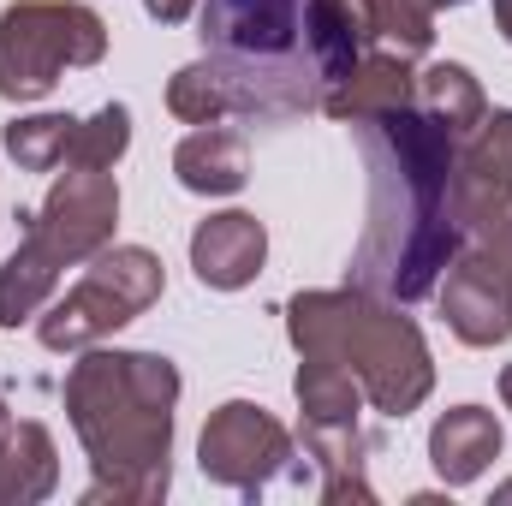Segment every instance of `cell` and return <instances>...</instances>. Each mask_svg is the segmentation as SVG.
Wrapping results in <instances>:
<instances>
[{"instance_id":"1","label":"cell","mask_w":512,"mask_h":506,"mask_svg":"<svg viewBox=\"0 0 512 506\" xmlns=\"http://www.w3.org/2000/svg\"><path fill=\"white\" fill-rule=\"evenodd\" d=\"M352 137L370 167V215L352 256V286L393 304H417L435 292L447 262L465 251V233L447 203L459 137L441 120H429L417 102L358 120Z\"/></svg>"},{"instance_id":"2","label":"cell","mask_w":512,"mask_h":506,"mask_svg":"<svg viewBox=\"0 0 512 506\" xmlns=\"http://www.w3.org/2000/svg\"><path fill=\"white\" fill-rule=\"evenodd\" d=\"M179 370L161 352H84L60 387L90 459V506H149L173 483Z\"/></svg>"},{"instance_id":"3","label":"cell","mask_w":512,"mask_h":506,"mask_svg":"<svg viewBox=\"0 0 512 506\" xmlns=\"http://www.w3.org/2000/svg\"><path fill=\"white\" fill-rule=\"evenodd\" d=\"M286 340L298 346V358L346 364L382 417H411L435 393V358L423 346V328L399 316L393 298H376L364 286L298 292L286 304Z\"/></svg>"},{"instance_id":"4","label":"cell","mask_w":512,"mask_h":506,"mask_svg":"<svg viewBox=\"0 0 512 506\" xmlns=\"http://www.w3.org/2000/svg\"><path fill=\"white\" fill-rule=\"evenodd\" d=\"M322 108V78L304 60H239V54H209L173 72L167 84V114L185 126H221L233 114L245 120H286Z\"/></svg>"},{"instance_id":"5","label":"cell","mask_w":512,"mask_h":506,"mask_svg":"<svg viewBox=\"0 0 512 506\" xmlns=\"http://www.w3.org/2000/svg\"><path fill=\"white\" fill-rule=\"evenodd\" d=\"M108 24L84 0H12L0 12V96L42 102L72 66H102Z\"/></svg>"},{"instance_id":"6","label":"cell","mask_w":512,"mask_h":506,"mask_svg":"<svg viewBox=\"0 0 512 506\" xmlns=\"http://www.w3.org/2000/svg\"><path fill=\"white\" fill-rule=\"evenodd\" d=\"M161 292H167V268L149 245H108L84 262V280L72 292H60L36 316V340L48 352H90L126 322H137Z\"/></svg>"},{"instance_id":"7","label":"cell","mask_w":512,"mask_h":506,"mask_svg":"<svg viewBox=\"0 0 512 506\" xmlns=\"http://www.w3.org/2000/svg\"><path fill=\"white\" fill-rule=\"evenodd\" d=\"M18 221H24V245L42 251L60 274H66V268H84L90 256H102L114 245V227H120V185H114V173H102V167H66V173L48 185L42 209H30V215H18Z\"/></svg>"},{"instance_id":"8","label":"cell","mask_w":512,"mask_h":506,"mask_svg":"<svg viewBox=\"0 0 512 506\" xmlns=\"http://www.w3.org/2000/svg\"><path fill=\"white\" fill-rule=\"evenodd\" d=\"M197 465L209 483L239 489V495H262L280 471H292V435L286 423L256 405V399H227L221 411H209L203 441H197Z\"/></svg>"},{"instance_id":"9","label":"cell","mask_w":512,"mask_h":506,"mask_svg":"<svg viewBox=\"0 0 512 506\" xmlns=\"http://www.w3.org/2000/svg\"><path fill=\"white\" fill-rule=\"evenodd\" d=\"M447 203H453V221H459L465 245L512 209V108L483 114V126L459 137Z\"/></svg>"},{"instance_id":"10","label":"cell","mask_w":512,"mask_h":506,"mask_svg":"<svg viewBox=\"0 0 512 506\" xmlns=\"http://www.w3.org/2000/svg\"><path fill=\"white\" fill-rule=\"evenodd\" d=\"M197 36L209 54L286 60L304 36V0H197Z\"/></svg>"},{"instance_id":"11","label":"cell","mask_w":512,"mask_h":506,"mask_svg":"<svg viewBox=\"0 0 512 506\" xmlns=\"http://www.w3.org/2000/svg\"><path fill=\"white\" fill-rule=\"evenodd\" d=\"M435 298H441V316H447L453 340H465L477 352L501 346L512 334V286L471 245L447 262V280H435Z\"/></svg>"},{"instance_id":"12","label":"cell","mask_w":512,"mask_h":506,"mask_svg":"<svg viewBox=\"0 0 512 506\" xmlns=\"http://www.w3.org/2000/svg\"><path fill=\"white\" fill-rule=\"evenodd\" d=\"M268 262V227L245 209H221L209 221H197L191 233V268L209 292H239L251 286Z\"/></svg>"},{"instance_id":"13","label":"cell","mask_w":512,"mask_h":506,"mask_svg":"<svg viewBox=\"0 0 512 506\" xmlns=\"http://www.w3.org/2000/svg\"><path fill=\"white\" fill-rule=\"evenodd\" d=\"M376 42H382V30H376L370 0H304V48H310L322 90H334Z\"/></svg>"},{"instance_id":"14","label":"cell","mask_w":512,"mask_h":506,"mask_svg":"<svg viewBox=\"0 0 512 506\" xmlns=\"http://www.w3.org/2000/svg\"><path fill=\"white\" fill-rule=\"evenodd\" d=\"M417 102V72L405 54L393 48H370L334 90H322V114L340 120V126H358V120H376V114H393V108H411Z\"/></svg>"},{"instance_id":"15","label":"cell","mask_w":512,"mask_h":506,"mask_svg":"<svg viewBox=\"0 0 512 506\" xmlns=\"http://www.w3.org/2000/svg\"><path fill=\"white\" fill-rule=\"evenodd\" d=\"M501 447H507L501 417L483 411V405H453V411H441L435 429H429V465H435V477H441L447 489L477 483V477L501 459Z\"/></svg>"},{"instance_id":"16","label":"cell","mask_w":512,"mask_h":506,"mask_svg":"<svg viewBox=\"0 0 512 506\" xmlns=\"http://www.w3.org/2000/svg\"><path fill=\"white\" fill-rule=\"evenodd\" d=\"M173 179L191 197H233L251 179V149L245 137L227 126H197L179 149H173Z\"/></svg>"},{"instance_id":"17","label":"cell","mask_w":512,"mask_h":506,"mask_svg":"<svg viewBox=\"0 0 512 506\" xmlns=\"http://www.w3.org/2000/svg\"><path fill=\"white\" fill-rule=\"evenodd\" d=\"M60 489V453H54V435L24 417L12 423L6 447H0V506H36Z\"/></svg>"},{"instance_id":"18","label":"cell","mask_w":512,"mask_h":506,"mask_svg":"<svg viewBox=\"0 0 512 506\" xmlns=\"http://www.w3.org/2000/svg\"><path fill=\"white\" fill-rule=\"evenodd\" d=\"M292 393H298L304 423H316V429H358V411L370 405L358 376L346 364H334V358H304Z\"/></svg>"},{"instance_id":"19","label":"cell","mask_w":512,"mask_h":506,"mask_svg":"<svg viewBox=\"0 0 512 506\" xmlns=\"http://www.w3.org/2000/svg\"><path fill=\"white\" fill-rule=\"evenodd\" d=\"M417 108H423L429 120H441L453 137H465V131L483 126L489 96H483V84H477L471 66H459V60H435L429 72H417Z\"/></svg>"},{"instance_id":"20","label":"cell","mask_w":512,"mask_h":506,"mask_svg":"<svg viewBox=\"0 0 512 506\" xmlns=\"http://www.w3.org/2000/svg\"><path fill=\"white\" fill-rule=\"evenodd\" d=\"M304 453L322 471V501H376L370 477H364V429H316L304 423Z\"/></svg>"},{"instance_id":"21","label":"cell","mask_w":512,"mask_h":506,"mask_svg":"<svg viewBox=\"0 0 512 506\" xmlns=\"http://www.w3.org/2000/svg\"><path fill=\"white\" fill-rule=\"evenodd\" d=\"M72 114H24L12 126H0V143L6 155L24 167V173H54L66 167V143H72Z\"/></svg>"},{"instance_id":"22","label":"cell","mask_w":512,"mask_h":506,"mask_svg":"<svg viewBox=\"0 0 512 506\" xmlns=\"http://www.w3.org/2000/svg\"><path fill=\"white\" fill-rule=\"evenodd\" d=\"M131 149V108L126 102H108L102 114L78 120L72 126V143H66V167H102L114 173V161Z\"/></svg>"},{"instance_id":"23","label":"cell","mask_w":512,"mask_h":506,"mask_svg":"<svg viewBox=\"0 0 512 506\" xmlns=\"http://www.w3.org/2000/svg\"><path fill=\"white\" fill-rule=\"evenodd\" d=\"M376 6V30L393 54H429L435 48V0H370Z\"/></svg>"},{"instance_id":"24","label":"cell","mask_w":512,"mask_h":506,"mask_svg":"<svg viewBox=\"0 0 512 506\" xmlns=\"http://www.w3.org/2000/svg\"><path fill=\"white\" fill-rule=\"evenodd\" d=\"M471 251L483 256V262H489V268H495V274L512 286V209L495 221V227H483V233L471 239Z\"/></svg>"},{"instance_id":"25","label":"cell","mask_w":512,"mask_h":506,"mask_svg":"<svg viewBox=\"0 0 512 506\" xmlns=\"http://www.w3.org/2000/svg\"><path fill=\"white\" fill-rule=\"evenodd\" d=\"M143 12H149L155 24H185V18L197 12V0H143Z\"/></svg>"},{"instance_id":"26","label":"cell","mask_w":512,"mask_h":506,"mask_svg":"<svg viewBox=\"0 0 512 506\" xmlns=\"http://www.w3.org/2000/svg\"><path fill=\"white\" fill-rule=\"evenodd\" d=\"M495 30L512 42V0H495Z\"/></svg>"},{"instance_id":"27","label":"cell","mask_w":512,"mask_h":506,"mask_svg":"<svg viewBox=\"0 0 512 506\" xmlns=\"http://www.w3.org/2000/svg\"><path fill=\"white\" fill-rule=\"evenodd\" d=\"M501 405H507V411H512V364H507V370H501Z\"/></svg>"},{"instance_id":"28","label":"cell","mask_w":512,"mask_h":506,"mask_svg":"<svg viewBox=\"0 0 512 506\" xmlns=\"http://www.w3.org/2000/svg\"><path fill=\"white\" fill-rule=\"evenodd\" d=\"M6 435H12V411H6V399H0V447H6Z\"/></svg>"},{"instance_id":"29","label":"cell","mask_w":512,"mask_h":506,"mask_svg":"<svg viewBox=\"0 0 512 506\" xmlns=\"http://www.w3.org/2000/svg\"><path fill=\"white\" fill-rule=\"evenodd\" d=\"M495 501H501V506L512 501V483H501V489H495Z\"/></svg>"}]
</instances>
